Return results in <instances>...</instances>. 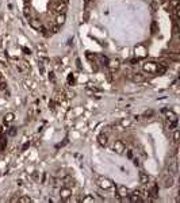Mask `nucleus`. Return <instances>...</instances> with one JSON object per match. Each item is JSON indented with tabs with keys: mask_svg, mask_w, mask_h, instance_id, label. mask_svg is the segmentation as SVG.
I'll return each instance as SVG.
<instances>
[{
	"mask_svg": "<svg viewBox=\"0 0 180 203\" xmlns=\"http://www.w3.org/2000/svg\"><path fill=\"white\" fill-rule=\"evenodd\" d=\"M98 184L102 190H111V188H113V182H111L110 179H107V177H100Z\"/></svg>",
	"mask_w": 180,
	"mask_h": 203,
	"instance_id": "1",
	"label": "nucleus"
},
{
	"mask_svg": "<svg viewBox=\"0 0 180 203\" xmlns=\"http://www.w3.org/2000/svg\"><path fill=\"white\" fill-rule=\"evenodd\" d=\"M142 68H144L145 72H148V73H156V71H157V64H156V63H152V61H148V63H145L144 65H142Z\"/></svg>",
	"mask_w": 180,
	"mask_h": 203,
	"instance_id": "2",
	"label": "nucleus"
},
{
	"mask_svg": "<svg viewBox=\"0 0 180 203\" xmlns=\"http://www.w3.org/2000/svg\"><path fill=\"white\" fill-rule=\"evenodd\" d=\"M134 52H135V57H137V58H144V57H146V54H148V52H146L145 46H142V45L135 46Z\"/></svg>",
	"mask_w": 180,
	"mask_h": 203,
	"instance_id": "3",
	"label": "nucleus"
},
{
	"mask_svg": "<svg viewBox=\"0 0 180 203\" xmlns=\"http://www.w3.org/2000/svg\"><path fill=\"white\" fill-rule=\"evenodd\" d=\"M113 148H114V150L117 152V153H122V152L125 150V145H123V142H122V141H115Z\"/></svg>",
	"mask_w": 180,
	"mask_h": 203,
	"instance_id": "4",
	"label": "nucleus"
},
{
	"mask_svg": "<svg viewBox=\"0 0 180 203\" xmlns=\"http://www.w3.org/2000/svg\"><path fill=\"white\" fill-rule=\"evenodd\" d=\"M54 10H56L57 14H65V11H67V3H58Z\"/></svg>",
	"mask_w": 180,
	"mask_h": 203,
	"instance_id": "5",
	"label": "nucleus"
},
{
	"mask_svg": "<svg viewBox=\"0 0 180 203\" xmlns=\"http://www.w3.org/2000/svg\"><path fill=\"white\" fill-rule=\"evenodd\" d=\"M118 195L121 196V198H126L129 195V190L125 186H119L118 187Z\"/></svg>",
	"mask_w": 180,
	"mask_h": 203,
	"instance_id": "6",
	"label": "nucleus"
},
{
	"mask_svg": "<svg viewBox=\"0 0 180 203\" xmlns=\"http://www.w3.org/2000/svg\"><path fill=\"white\" fill-rule=\"evenodd\" d=\"M71 195H72V191L69 190V188H62L61 190V198L64 200H67L68 198H71Z\"/></svg>",
	"mask_w": 180,
	"mask_h": 203,
	"instance_id": "7",
	"label": "nucleus"
},
{
	"mask_svg": "<svg viewBox=\"0 0 180 203\" xmlns=\"http://www.w3.org/2000/svg\"><path fill=\"white\" fill-rule=\"evenodd\" d=\"M173 186V177H172V175L171 176H167L165 177V180H164V187L167 188H169Z\"/></svg>",
	"mask_w": 180,
	"mask_h": 203,
	"instance_id": "8",
	"label": "nucleus"
},
{
	"mask_svg": "<svg viewBox=\"0 0 180 203\" xmlns=\"http://www.w3.org/2000/svg\"><path fill=\"white\" fill-rule=\"evenodd\" d=\"M98 141H99V144H100L102 146H106L107 145V134H104V133L100 134L98 137Z\"/></svg>",
	"mask_w": 180,
	"mask_h": 203,
	"instance_id": "9",
	"label": "nucleus"
},
{
	"mask_svg": "<svg viewBox=\"0 0 180 203\" xmlns=\"http://www.w3.org/2000/svg\"><path fill=\"white\" fill-rule=\"evenodd\" d=\"M164 114H165V118L169 120V122L176 119V114L173 112V111H164Z\"/></svg>",
	"mask_w": 180,
	"mask_h": 203,
	"instance_id": "10",
	"label": "nucleus"
},
{
	"mask_svg": "<svg viewBox=\"0 0 180 203\" xmlns=\"http://www.w3.org/2000/svg\"><path fill=\"white\" fill-rule=\"evenodd\" d=\"M56 23L58 26H60V25H64V23H65V14H57Z\"/></svg>",
	"mask_w": 180,
	"mask_h": 203,
	"instance_id": "11",
	"label": "nucleus"
},
{
	"mask_svg": "<svg viewBox=\"0 0 180 203\" xmlns=\"http://www.w3.org/2000/svg\"><path fill=\"white\" fill-rule=\"evenodd\" d=\"M139 194H141V191H135V192L130 196V200H131V202H142V199L139 198Z\"/></svg>",
	"mask_w": 180,
	"mask_h": 203,
	"instance_id": "12",
	"label": "nucleus"
},
{
	"mask_svg": "<svg viewBox=\"0 0 180 203\" xmlns=\"http://www.w3.org/2000/svg\"><path fill=\"white\" fill-rule=\"evenodd\" d=\"M139 182H141V184H146L149 182V176L146 173H144V172H141L139 173Z\"/></svg>",
	"mask_w": 180,
	"mask_h": 203,
	"instance_id": "13",
	"label": "nucleus"
},
{
	"mask_svg": "<svg viewBox=\"0 0 180 203\" xmlns=\"http://www.w3.org/2000/svg\"><path fill=\"white\" fill-rule=\"evenodd\" d=\"M30 25H31V27H34L35 30H41V29H42L41 22H39V21H37V19H33V21L30 22Z\"/></svg>",
	"mask_w": 180,
	"mask_h": 203,
	"instance_id": "14",
	"label": "nucleus"
},
{
	"mask_svg": "<svg viewBox=\"0 0 180 203\" xmlns=\"http://www.w3.org/2000/svg\"><path fill=\"white\" fill-rule=\"evenodd\" d=\"M108 65H110V68H111V69H118L119 65H121V63H119V60H117V58H115V60H111V61L108 63Z\"/></svg>",
	"mask_w": 180,
	"mask_h": 203,
	"instance_id": "15",
	"label": "nucleus"
},
{
	"mask_svg": "<svg viewBox=\"0 0 180 203\" xmlns=\"http://www.w3.org/2000/svg\"><path fill=\"white\" fill-rule=\"evenodd\" d=\"M12 120H14V114H12V112L5 114V116H4V122H5V123H11Z\"/></svg>",
	"mask_w": 180,
	"mask_h": 203,
	"instance_id": "16",
	"label": "nucleus"
},
{
	"mask_svg": "<svg viewBox=\"0 0 180 203\" xmlns=\"http://www.w3.org/2000/svg\"><path fill=\"white\" fill-rule=\"evenodd\" d=\"M29 69V65L26 63H21L18 64V71H21V72H25V71H27Z\"/></svg>",
	"mask_w": 180,
	"mask_h": 203,
	"instance_id": "17",
	"label": "nucleus"
},
{
	"mask_svg": "<svg viewBox=\"0 0 180 203\" xmlns=\"http://www.w3.org/2000/svg\"><path fill=\"white\" fill-rule=\"evenodd\" d=\"M157 192H159V187H157L156 184H153V186H152V188H150V194H152V196H156V195H157Z\"/></svg>",
	"mask_w": 180,
	"mask_h": 203,
	"instance_id": "18",
	"label": "nucleus"
},
{
	"mask_svg": "<svg viewBox=\"0 0 180 203\" xmlns=\"http://www.w3.org/2000/svg\"><path fill=\"white\" fill-rule=\"evenodd\" d=\"M176 172V162H172V165L169 167V173L171 175H173Z\"/></svg>",
	"mask_w": 180,
	"mask_h": 203,
	"instance_id": "19",
	"label": "nucleus"
},
{
	"mask_svg": "<svg viewBox=\"0 0 180 203\" xmlns=\"http://www.w3.org/2000/svg\"><path fill=\"white\" fill-rule=\"evenodd\" d=\"M131 125V120L130 119H123L122 120V126H123V127H127V126H130Z\"/></svg>",
	"mask_w": 180,
	"mask_h": 203,
	"instance_id": "20",
	"label": "nucleus"
},
{
	"mask_svg": "<svg viewBox=\"0 0 180 203\" xmlns=\"http://www.w3.org/2000/svg\"><path fill=\"white\" fill-rule=\"evenodd\" d=\"M18 202H22V203L31 202V199H30V198H27V196H23V198H19V199H18Z\"/></svg>",
	"mask_w": 180,
	"mask_h": 203,
	"instance_id": "21",
	"label": "nucleus"
},
{
	"mask_svg": "<svg viewBox=\"0 0 180 203\" xmlns=\"http://www.w3.org/2000/svg\"><path fill=\"white\" fill-rule=\"evenodd\" d=\"M83 202H84V203L93 202V198H92V196H85V198H83Z\"/></svg>",
	"mask_w": 180,
	"mask_h": 203,
	"instance_id": "22",
	"label": "nucleus"
},
{
	"mask_svg": "<svg viewBox=\"0 0 180 203\" xmlns=\"http://www.w3.org/2000/svg\"><path fill=\"white\" fill-rule=\"evenodd\" d=\"M173 141L175 142L179 141V130H175V133H173Z\"/></svg>",
	"mask_w": 180,
	"mask_h": 203,
	"instance_id": "23",
	"label": "nucleus"
},
{
	"mask_svg": "<svg viewBox=\"0 0 180 203\" xmlns=\"http://www.w3.org/2000/svg\"><path fill=\"white\" fill-rule=\"evenodd\" d=\"M179 34V27H177V25H173V35H177Z\"/></svg>",
	"mask_w": 180,
	"mask_h": 203,
	"instance_id": "24",
	"label": "nucleus"
},
{
	"mask_svg": "<svg viewBox=\"0 0 180 203\" xmlns=\"http://www.w3.org/2000/svg\"><path fill=\"white\" fill-rule=\"evenodd\" d=\"M134 80H135V81H142V80H144V77H142V75H135Z\"/></svg>",
	"mask_w": 180,
	"mask_h": 203,
	"instance_id": "25",
	"label": "nucleus"
},
{
	"mask_svg": "<svg viewBox=\"0 0 180 203\" xmlns=\"http://www.w3.org/2000/svg\"><path fill=\"white\" fill-rule=\"evenodd\" d=\"M75 81V75H69V77H68V83H73Z\"/></svg>",
	"mask_w": 180,
	"mask_h": 203,
	"instance_id": "26",
	"label": "nucleus"
},
{
	"mask_svg": "<svg viewBox=\"0 0 180 203\" xmlns=\"http://www.w3.org/2000/svg\"><path fill=\"white\" fill-rule=\"evenodd\" d=\"M127 156H129V157H130V158H131V157H133V153H131V152L129 150V152H127Z\"/></svg>",
	"mask_w": 180,
	"mask_h": 203,
	"instance_id": "27",
	"label": "nucleus"
},
{
	"mask_svg": "<svg viewBox=\"0 0 180 203\" xmlns=\"http://www.w3.org/2000/svg\"><path fill=\"white\" fill-rule=\"evenodd\" d=\"M0 83H1V80H0Z\"/></svg>",
	"mask_w": 180,
	"mask_h": 203,
	"instance_id": "28",
	"label": "nucleus"
}]
</instances>
